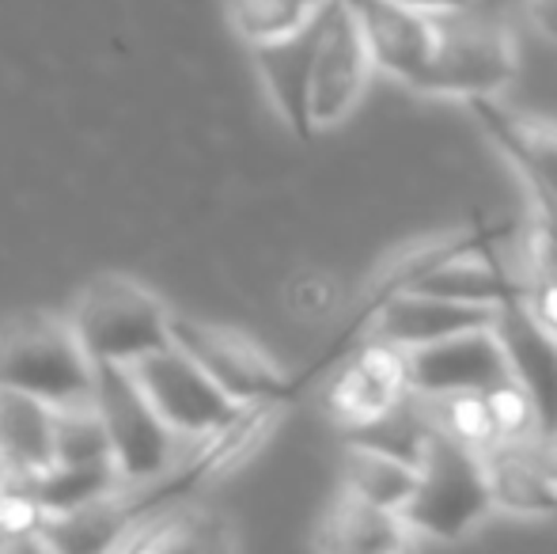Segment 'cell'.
I'll use <instances>...</instances> for the list:
<instances>
[{"label":"cell","instance_id":"obj_1","mask_svg":"<svg viewBox=\"0 0 557 554\" xmlns=\"http://www.w3.org/2000/svg\"><path fill=\"white\" fill-rule=\"evenodd\" d=\"M516 76H520V53L512 30L493 15L467 8V12L436 15L433 53L410 91L474 103V99L505 96Z\"/></svg>","mask_w":557,"mask_h":554},{"label":"cell","instance_id":"obj_2","mask_svg":"<svg viewBox=\"0 0 557 554\" xmlns=\"http://www.w3.org/2000/svg\"><path fill=\"white\" fill-rule=\"evenodd\" d=\"M0 387L50 407L96 399L99 365L76 338L69 316H20L0 327Z\"/></svg>","mask_w":557,"mask_h":554},{"label":"cell","instance_id":"obj_3","mask_svg":"<svg viewBox=\"0 0 557 554\" xmlns=\"http://www.w3.org/2000/svg\"><path fill=\"white\" fill-rule=\"evenodd\" d=\"M171 319L175 311L152 288L125 274L88 281L69 308V323L96 365H137L171 346Z\"/></svg>","mask_w":557,"mask_h":554},{"label":"cell","instance_id":"obj_4","mask_svg":"<svg viewBox=\"0 0 557 554\" xmlns=\"http://www.w3.org/2000/svg\"><path fill=\"white\" fill-rule=\"evenodd\" d=\"M490 509L497 505L482 452L441 433L421 464L418 490L403 509L410 528L429 540H459L474 525H482Z\"/></svg>","mask_w":557,"mask_h":554},{"label":"cell","instance_id":"obj_5","mask_svg":"<svg viewBox=\"0 0 557 554\" xmlns=\"http://www.w3.org/2000/svg\"><path fill=\"white\" fill-rule=\"evenodd\" d=\"M96 403L111 433V456L125 487H145L178 464L183 436L163 421L129 365H99Z\"/></svg>","mask_w":557,"mask_h":554},{"label":"cell","instance_id":"obj_6","mask_svg":"<svg viewBox=\"0 0 557 554\" xmlns=\"http://www.w3.org/2000/svg\"><path fill=\"white\" fill-rule=\"evenodd\" d=\"M171 342L194 357L239 407L250 403H293L296 377H288L255 338L216 323H201L194 316L171 319Z\"/></svg>","mask_w":557,"mask_h":554},{"label":"cell","instance_id":"obj_7","mask_svg":"<svg viewBox=\"0 0 557 554\" xmlns=\"http://www.w3.org/2000/svg\"><path fill=\"white\" fill-rule=\"evenodd\" d=\"M137 384L183 441H201L239 415V403L175 342L129 365Z\"/></svg>","mask_w":557,"mask_h":554},{"label":"cell","instance_id":"obj_8","mask_svg":"<svg viewBox=\"0 0 557 554\" xmlns=\"http://www.w3.org/2000/svg\"><path fill=\"white\" fill-rule=\"evenodd\" d=\"M375 61L368 50L360 12L349 0L326 4L323 38L315 53V81H311V122L315 130H334L352 114V107L364 96V84L372 76Z\"/></svg>","mask_w":557,"mask_h":554},{"label":"cell","instance_id":"obj_9","mask_svg":"<svg viewBox=\"0 0 557 554\" xmlns=\"http://www.w3.org/2000/svg\"><path fill=\"white\" fill-rule=\"evenodd\" d=\"M406 392H410L406 349L383 338H364L326 380L323 407L345 433V429L368 426L372 418L387 415Z\"/></svg>","mask_w":557,"mask_h":554},{"label":"cell","instance_id":"obj_10","mask_svg":"<svg viewBox=\"0 0 557 554\" xmlns=\"http://www.w3.org/2000/svg\"><path fill=\"white\" fill-rule=\"evenodd\" d=\"M493 505L512 517H554L557 513V436H508L482 452Z\"/></svg>","mask_w":557,"mask_h":554},{"label":"cell","instance_id":"obj_11","mask_svg":"<svg viewBox=\"0 0 557 554\" xmlns=\"http://www.w3.org/2000/svg\"><path fill=\"white\" fill-rule=\"evenodd\" d=\"M493 319H497L493 304H470L436 293H398L372 319L368 338H383L410 354V349L436 346V342L459 338L470 331H490Z\"/></svg>","mask_w":557,"mask_h":554},{"label":"cell","instance_id":"obj_12","mask_svg":"<svg viewBox=\"0 0 557 554\" xmlns=\"http://www.w3.org/2000/svg\"><path fill=\"white\" fill-rule=\"evenodd\" d=\"M323 23H326V8L308 27L293 30L285 38H273V42L250 46L273 111L285 119V126L300 140L315 134V122H311V81H315V53H319V38H323Z\"/></svg>","mask_w":557,"mask_h":554},{"label":"cell","instance_id":"obj_13","mask_svg":"<svg viewBox=\"0 0 557 554\" xmlns=\"http://www.w3.org/2000/svg\"><path fill=\"white\" fill-rule=\"evenodd\" d=\"M406 369H410V387L429 395V399L474 392V387H490L497 380L512 377L493 327L490 331H470L459 334V338L436 342V346L410 349L406 354Z\"/></svg>","mask_w":557,"mask_h":554},{"label":"cell","instance_id":"obj_14","mask_svg":"<svg viewBox=\"0 0 557 554\" xmlns=\"http://www.w3.org/2000/svg\"><path fill=\"white\" fill-rule=\"evenodd\" d=\"M512 380L531 395L539 410V429L557 436V338L531 316L523 300L500 304L493 319Z\"/></svg>","mask_w":557,"mask_h":554},{"label":"cell","instance_id":"obj_15","mask_svg":"<svg viewBox=\"0 0 557 554\" xmlns=\"http://www.w3.org/2000/svg\"><path fill=\"white\" fill-rule=\"evenodd\" d=\"M352 8L360 12V27H364L375 69L413 88L433 53L436 15L413 12L398 0H360Z\"/></svg>","mask_w":557,"mask_h":554},{"label":"cell","instance_id":"obj_16","mask_svg":"<svg viewBox=\"0 0 557 554\" xmlns=\"http://www.w3.org/2000/svg\"><path fill=\"white\" fill-rule=\"evenodd\" d=\"M470 111L482 122V130L490 134L493 145L508 156V163L523 175L528 190L557 206V126H546V122H535L528 114L508 111L500 103V96L474 99Z\"/></svg>","mask_w":557,"mask_h":554},{"label":"cell","instance_id":"obj_17","mask_svg":"<svg viewBox=\"0 0 557 554\" xmlns=\"http://www.w3.org/2000/svg\"><path fill=\"white\" fill-rule=\"evenodd\" d=\"M413 535L418 532L410 528L406 513L342 490L331 513L323 517V525H319L315 547L331 554H387L410 547Z\"/></svg>","mask_w":557,"mask_h":554},{"label":"cell","instance_id":"obj_18","mask_svg":"<svg viewBox=\"0 0 557 554\" xmlns=\"http://www.w3.org/2000/svg\"><path fill=\"white\" fill-rule=\"evenodd\" d=\"M53 467V407L0 387V482H30Z\"/></svg>","mask_w":557,"mask_h":554},{"label":"cell","instance_id":"obj_19","mask_svg":"<svg viewBox=\"0 0 557 554\" xmlns=\"http://www.w3.org/2000/svg\"><path fill=\"white\" fill-rule=\"evenodd\" d=\"M235 547V535L227 520L201 505L168 502L140 517L122 535L117 551H227Z\"/></svg>","mask_w":557,"mask_h":554},{"label":"cell","instance_id":"obj_20","mask_svg":"<svg viewBox=\"0 0 557 554\" xmlns=\"http://www.w3.org/2000/svg\"><path fill=\"white\" fill-rule=\"evenodd\" d=\"M436 436H441V426H436V415H433V399L413 392V387L387 410V415L372 418L368 426L345 429V444H364V448L387 452V456H398L413 467L425 464Z\"/></svg>","mask_w":557,"mask_h":554},{"label":"cell","instance_id":"obj_21","mask_svg":"<svg viewBox=\"0 0 557 554\" xmlns=\"http://www.w3.org/2000/svg\"><path fill=\"white\" fill-rule=\"evenodd\" d=\"M535 217L523 232V304L557 338V206L531 194Z\"/></svg>","mask_w":557,"mask_h":554},{"label":"cell","instance_id":"obj_22","mask_svg":"<svg viewBox=\"0 0 557 554\" xmlns=\"http://www.w3.org/2000/svg\"><path fill=\"white\" fill-rule=\"evenodd\" d=\"M421 479V467L406 464L387 452L364 448V444H345V475L342 490L360 494L375 505H387V509H406V502L413 497Z\"/></svg>","mask_w":557,"mask_h":554},{"label":"cell","instance_id":"obj_23","mask_svg":"<svg viewBox=\"0 0 557 554\" xmlns=\"http://www.w3.org/2000/svg\"><path fill=\"white\" fill-rule=\"evenodd\" d=\"M125 482L114 464H53L30 479V494L50 513H73L91 502L122 494Z\"/></svg>","mask_w":557,"mask_h":554},{"label":"cell","instance_id":"obj_24","mask_svg":"<svg viewBox=\"0 0 557 554\" xmlns=\"http://www.w3.org/2000/svg\"><path fill=\"white\" fill-rule=\"evenodd\" d=\"M331 0H227V23L247 46H262L308 27Z\"/></svg>","mask_w":557,"mask_h":554},{"label":"cell","instance_id":"obj_25","mask_svg":"<svg viewBox=\"0 0 557 554\" xmlns=\"http://www.w3.org/2000/svg\"><path fill=\"white\" fill-rule=\"evenodd\" d=\"M53 464H114L111 433L96 399L53 407Z\"/></svg>","mask_w":557,"mask_h":554},{"label":"cell","instance_id":"obj_26","mask_svg":"<svg viewBox=\"0 0 557 554\" xmlns=\"http://www.w3.org/2000/svg\"><path fill=\"white\" fill-rule=\"evenodd\" d=\"M288 304L296 308V316H331V308H334L331 278H323V274L293 278V288H288Z\"/></svg>","mask_w":557,"mask_h":554},{"label":"cell","instance_id":"obj_27","mask_svg":"<svg viewBox=\"0 0 557 554\" xmlns=\"http://www.w3.org/2000/svg\"><path fill=\"white\" fill-rule=\"evenodd\" d=\"M531 8V20H535V27L543 30L546 38H554L557 42V0H528Z\"/></svg>","mask_w":557,"mask_h":554},{"label":"cell","instance_id":"obj_28","mask_svg":"<svg viewBox=\"0 0 557 554\" xmlns=\"http://www.w3.org/2000/svg\"><path fill=\"white\" fill-rule=\"evenodd\" d=\"M398 4L425 15H447V12H467V8H474V0H398Z\"/></svg>","mask_w":557,"mask_h":554},{"label":"cell","instance_id":"obj_29","mask_svg":"<svg viewBox=\"0 0 557 554\" xmlns=\"http://www.w3.org/2000/svg\"><path fill=\"white\" fill-rule=\"evenodd\" d=\"M349 4H360V0H349Z\"/></svg>","mask_w":557,"mask_h":554}]
</instances>
